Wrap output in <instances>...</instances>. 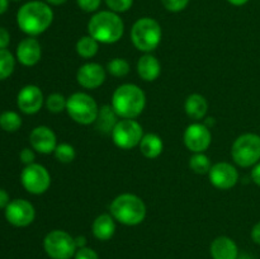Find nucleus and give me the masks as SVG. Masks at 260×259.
<instances>
[{
  "mask_svg": "<svg viewBox=\"0 0 260 259\" xmlns=\"http://www.w3.org/2000/svg\"><path fill=\"white\" fill-rule=\"evenodd\" d=\"M53 20V12L47 3L35 2L25 3L17 13L18 27L29 37L42 35L50 28Z\"/></svg>",
  "mask_w": 260,
  "mask_h": 259,
  "instance_id": "obj_1",
  "label": "nucleus"
},
{
  "mask_svg": "<svg viewBox=\"0 0 260 259\" xmlns=\"http://www.w3.org/2000/svg\"><path fill=\"white\" fill-rule=\"evenodd\" d=\"M112 107L119 118L135 119L144 112L146 95L135 84H122L112 95Z\"/></svg>",
  "mask_w": 260,
  "mask_h": 259,
  "instance_id": "obj_2",
  "label": "nucleus"
},
{
  "mask_svg": "<svg viewBox=\"0 0 260 259\" xmlns=\"http://www.w3.org/2000/svg\"><path fill=\"white\" fill-rule=\"evenodd\" d=\"M88 32L99 43L111 45L118 42L124 32L122 18L111 10L95 13L88 23Z\"/></svg>",
  "mask_w": 260,
  "mask_h": 259,
  "instance_id": "obj_3",
  "label": "nucleus"
},
{
  "mask_svg": "<svg viewBox=\"0 0 260 259\" xmlns=\"http://www.w3.org/2000/svg\"><path fill=\"white\" fill-rule=\"evenodd\" d=\"M111 215L122 225L136 226L146 217V205L144 201L132 193H122L112 201Z\"/></svg>",
  "mask_w": 260,
  "mask_h": 259,
  "instance_id": "obj_4",
  "label": "nucleus"
},
{
  "mask_svg": "<svg viewBox=\"0 0 260 259\" xmlns=\"http://www.w3.org/2000/svg\"><path fill=\"white\" fill-rule=\"evenodd\" d=\"M161 27L152 18H140L131 29V41L135 47L145 53H150L159 46L161 41Z\"/></svg>",
  "mask_w": 260,
  "mask_h": 259,
  "instance_id": "obj_5",
  "label": "nucleus"
},
{
  "mask_svg": "<svg viewBox=\"0 0 260 259\" xmlns=\"http://www.w3.org/2000/svg\"><path fill=\"white\" fill-rule=\"evenodd\" d=\"M66 112L76 123L91 124L98 117L99 107L93 96L83 91H78L68 98Z\"/></svg>",
  "mask_w": 260,
  "mask_h": 259,
  "instance_id": "obj_6",
  "label": "nucleus"
},
{
  "mask_svg": "<svg viewBox=\"0 0 260 259\" xmlns=\"http://www.w3.org/2000/svg\"><path fill=\"white\" fill-rule=\"evenodd\" d=\"M234 161L241 168L258 164L260 160V136L256 134H244L234 141L231 147Z\"/></svg>",
  "mask_w": 260,
  "mask_h": 259,
  "instance_id": "obj_7",
  "label": "nucleus"
},
{
  "mask_svg": "<svg viewBox=\"0 0 260 259\" xmlns=\"http://www.w3.org/2000/svg\"><path fill=\"white\" fill-rule=\"evenodd\" d=\"M43 248L46 254L52 259H70L75 255V238L63 230H52L45 236Z\"/></svg>",
  "mask_w": 260,
  "mask_h": 259,
  "instance_id": "obj_8",
  "label": "nucleus"
},
{
  "mask_svg": "<svg viewBox=\"0 0 260 259\" xmlns=\"http://www.w3.org/2000/svg\"><path fill=\"white\" fill-rule=\"evenodd\" d=\"M114 145L122 150H131L139 146L144 136L142 126L136 119H119L111 134Z\"/></svg>",
  "mask_w": 260,
  "mask_h": 259,
  "instance_id": "obj_9",
  "label": "nucleus"
},
{
  "mask_svg": "<svg viewBox=\"0 0 260 259\" xmlns=\"http://www.w3.org/2000/svg\"><path fill=\"white\" fill-rule=\"evenodd\" d=\"M20 182L30 195H43L51 185V175L43 165L33 163L25 165L20 174Z\"/></svg>",
  "mask_w": 260,
  "mask_h": 259,
  "instance_id": "obj_10",
  "label": "nucleus"
},
{
  "mask_svg": "<svg viewBox=\"0 0 260 259\" xmlns=\"http://www.w3.org/2000/svg\"><path fill=\"white\" fill-rule=\"evenodd\" d=\"M36 210L32 203L23 198L10 201L5 207V218L15 228H25L35 221Z\"/></svg>",
  "mask_w": 260,
  "mask_h": 259,
  "instance_id": "obj_11",
  "label": "nucleus"
},
{
  "mask_svg": "<svg viewBox=\"0 0 260 259\" xmlns=\"http://www.w3.org/2000/svg\"><path fill=\"white\" fill-rule=\"evenodd\" d=\"M184 145L192 152H205L212 141L211 130L201 122L190 123L183 135Z\"/></svg>",
  "mask_w": 260,
  "mask_h": 259,
  "instance_id": "obj_12",
  "label": "nucleus"
},
{
  "mask_svg": "<svg viewBox=\"0 0 260 259\" xmlns=\"http://www.w3.org/2000/svg\"><path fill=\"white\" fill-rule=\"evenodd\" d=\"M208 178L213 187L221 190H228L235 187L239 180L238 169L230 163H216L208 172Z\"/></svg>",
  "mask_w": 260,
  "mask_h": 259,
  "instance_id": "obj_13",
  "label": "nucleus"
},
{
  "mask_svg": "<svg viewBox=\"0 0 260 259\" xmlns=\"http://www.w3.org/2000/svg\"><path fill=\"white\" fill-rule=\"evenodd\" d=\"M18 108L25 114H35L41 111L42 106L45 104L43 93L37 85H25L20 89L17 96Z\"/></svg>",
  "mask_w": 260,
  "mask_h": 259,
  "instance_id": "obj_14",
  "label": "nucleus"
},
{
  "mask_svg": "<svg viewBox=\"0 0 260 259\" xmlns=\"http://www.w3.org/2000/svg\"><path fill=\"white\" fill-rule=\"evenodd\" d=\"M107 71L96 62H86L79 68L76 80L85 89H96L106 81Z\"/></svg>",
  "mask_w": 260,
  "mask_h": 259,
  "instance_id": "obj_15",
  "label": "nucleus"
},
{
  "mask_svg": "<svg viewBox=\"0 0 260 259\" xmlns=\"http://www.w3.org/2000/svg\"><path fill=\"white\" fill-rule=\"evenodd\" d=\"M29 142L33 150L45 155L55 151L56 146H57V139H56L55 132L47 126L35 127L29 134Z\"/></svg>",
  "mask_w": 260,
  "mask_h": 259,
  "instance_id": "obj_16",
  "label": "nucleus"
},
{
  "mask_svg": "<svg viewBox=\"0 0 260 259\" xmlns=\"http://www.w3.org/2000/svg\"><path fill=\"white\" fill-rule=\"evenodd\" d=\"M42 56V48L35 37L24 38L17 47V60L24 66H35Z\"/></svg>",
  "mask_w": 260,
  "mask_h": 259,
  "instance_id": "obj_17",
  "label": "nucleus"
},
{
  "mask_svg": "<svg viewBox=\"0 0 260 259\" xmlns=\"http://www.w3.org/2000/svg\"><path fill=\"white\" fill-rule=\"evenodd\" d=\"M211 255L213 259H238L239 249L235 241L229 236H218L211 244Z\"/></svg>",
  "mask_w": 260,
  "mask_h": 259,
  "instance_id": "obj_18",
  "label": "nucleus"
},
{
  "mask_svg": "<svg viewBox=\"0 0 260 259\" xmlns=\"http://www.w3.org/2000/svg\"><path fill=\"white\" fill-rule=\"evenodd\" d=\"M161 73V65L159 60L151 53H145L137 61V74L145 81H154Z\"/></svg>",
  "mask_w": 260,
  "mask_h": 259,
  "instance_id": "obj_19",
  "label": "nucleus"
},
{
  "mask_svg": "<svg viewBox=\"0 0 260 259\" xmlns=\"http://www.w3.org/2000/svg\"><path fill=\"white\" fill-rule=\"evenodd\" d=\"M91 231L98 240H109V239L113 238L114 233H116V220L111 213H102L94 220Z\"/></svg>",
  "mask_w": 260,
  "mask_h": 259,
  "instance_id": "obj_20",
  "label": "nucleus"
},
{
  "mask_svg": "<svg viewBox=\"0 0 260 259\" xmlns=\"http://www.w3.org/2000/svg\"><path fill=\"white\" fill-rule=\"evenodd\" d=\"M184 109L185 113L189 118L196 119V121H200V119L205 118V116L207 114L208 111V103L207 99L203 95L197 93H193L190 95H188V98L185 99L184 103Z\"/></svg>",
  "mask_w": 260,
  "mask_h": 259,
  "instance_id": "obj_21",
  "label": "nucleus"
},
{
  "mask_svg": "<svg viewBox=\"0 0 260 259\" xmlns=\"http://www.w3.org/2000/svg\"><path fill=\"white\" fill-rule=\"evenodd\" d=\"M140 151L147 159H156L160 156L164 149L161 137L157 136L156 134H146L142 136L141 142L139 145Z\"/></svg>",
  "mask_w": 260,
  "mask_h": 259,
  "instance_id": "obj_22",
  "label": "nucleus"
},
{
  "mask_svg": "<svg viewBox=\"0 0 260 259\" xmlns=\"http://www.w3.org/2000/svg\"><path fill=\"white\" fill-rule=\"evenodd\" d=\"M118 114L114 112L112 106H103L99 108L98 117L95 119V127L98 131L103 132V134H112L114 126L117 122L119 121Z\"/></svg>",
  "mask_w": 260,
  "mask_h": 259,
  "instance_id": "obj_23",
  "label": "nucleus"
},
{
  "mask_svg": "<svg viewBox=\"0 0 260 259\" xmlns=\"http://www.w3.org/2000/svg\"><path fill=\"white\" fill-rule=\"evenodd\" d=\"M76 53L83 58H91L98 53L99 42L90 35L83 36L75 45Z\"/></svg>",
  "mask_w": 260,
  "mask_h": 259,
  "instance_id": "obj_24",
  "label": "nucleus"
},
{
  "mask_svg": "<svg viewBox=\"0 0 260 259\" xmlns=\"http://www.w3.org/2000/svg\"><path fill=\"white\" fill-rule=\"evenodd\" d=\"M211 167V160L205 152H193L189 159V169L196 174H208Z\"/></svg>",
  "mask_w": 260,
  "mask_h": 259,
  "instance_id": "obj_25",
  "label": "nucleus"
},
{
  "mask_svg": "<svg viewBox=\"0 0 260 259\" xmlns=\"http://www.w3.org/2000/svg\"><path fill=\"white\" fill-rule=\"evenodd\" d=\"M22 126V118L17 112L7 111L0 114V127L7 132H15Z\"/></svg>",
  "mask_w": 260,
  "mask_h": 259,
  "instance_id": "obj_26",
  "label": "nucleus"
},
{
  "mask_svg": "<svg viewBox=\"0 0 260 259\" xmlns=\"http://www.w3.org/2000/svg\"><path fill=\"white\" fill-rule=\"evenodd\" d=\"M15 68V58L12 52L5 48L0 50V80H5L13 74Z\"/></svg>",
  "mask_w": 260,
  "mask_h": 259,
  "instance_id": "obj_27",
  "label": "nucleus"
},
{
  "mask_svg": "<svg viewBox=\"0 0 260 259\" xmlns=\"http://www.w3.org/2000/svg\"><path fill=\"white\" fill-rule=\"evenodd\" d=\"M53 155H55L57 161L62 163V164H69V163L75 160L76 151L73 145L62 142V144H57L55 151H53Z\"/></svg>",
  "mask_w": 260,
  "mask_h": 259,
  "instance_id": "obj_28",
  "label": "nucleus"
},
{
  "mask_svg": "<svg viewBox=\"0 0 260 259\" xmlns=\"http://www.w3.org/2000/svg\"><path fill=\"white\" fill-rule=\"evenodd\" d=\"M66 104H68V98L60 93H52L45 99V106L51 113H61L66 111Z\"/></svg>",
  "mask_w": 260,
  "mask_h": 259,
  "instance_id": "obj_29",
  "label": "nucleus"
},
{
  "mask_svg": "<svg viewBox=\"0 0 260 259\" xmlns=\"http://www.w3.org/2000/svg\"><path fill=\"white\" fill-rule=\"evenodd\" d=\"M107 71L114 78H124L129 73V63L124 58L116 57L107 65Z\"/></svg>",
  "mask_w": 260,
  "mask_h": 259,
  "instance_id": "obj_30",
  "label": "nucleus"
},
{
  "mask_svg": "<svg viewBox=\"0 0 260 259\" xmlns=\"http://www.w3.org/2000/svg\"><path fill=\"white\" fill-rule=\"evenodd\" d=\"M106 4L111 12L118 14V13H124L131 9L134 0H106Z\"/></svg>",
  "mask_w": 260,
  "mask_h": 259,
  "instance_id": "obj_31",
  "label": "nucleus"
},
{
  "mask_svg": "<svg viewBox=\"0 0 260 259\" xmlns=\"http://www.w3.org/2000/svg\"><path fill=\"white\" fill-rule=\"evenodd\" d=\"M162 5L167 10L172 13L182 12L189 4V0H161Z\"/></svg>",
  "mask_w": 260,
  "mask_h": 259,
  "instance_id": "obj_32",
  "label": "nucleus"
},
{
  "mask_svg": "<svg viewBox=\"0 0 260 259\" xmlns=\"http://www.w3.org/2000/svg\"><path fill=\"white\" fill-rule=\"evenodd\" d=\"M78 7L86 13H93L98 10L101 7L102 0H76Z\"/></svg>",
  "mask_w": 260,
  "mask_h": 259,
  "instance_id": "obj_33",
  "label": "nucleus"
},
{
  "mask_svg": "<svg viewBox=\"0 0 260 259\" xmlns=\"http://www.w3.org/2000/svg\"><path fill=\"white\" fill-rule=\"evenodd\" d=\"M74 256H75V259H99L95 250H93L91 248H88V246L78 249Z\"/></svg>",
  "mask_w": 260,
  "mask_h": 259,
  "instance_id": "obj_34",
  "label": "nucleus"
},
{
  "mask_svg": "<svg viewBox=\"0 0 260 259\" xmlns=\"http://www.w3.org/2000/svg\"><path fill=\"white\" fill-rule=\"evenodd\" d=\"M19 157H20V161H22L23 164L29 165V164H33V163H35L36 154L32 149H29V147H25V149H23L22 151H20Z\"/></svg>",
  "mask_w": 260,
  "mask_h": 259,
  "instance_id": "obj_35",
  "label": "nucleus"
},
{
  "mask_svg": "<svg viewBox=\"0 0 260 259\" xmlns=\"http://www.w3.org/2000/svg\"><path fill=\"white\" fill-rule=\"evenodd\" d=\"M10 42V35L5 28L0 27V50H5Z\"/></svg>",
  "mask_w": 260,
  "mask_h": 259,
  "instance_id": "obj_36",
  "label": "nucleus"
},
{
  "mask_svg": "<svg viewBox=\"0 0 260 259\" xmlns=\"http://www.w3.org/2000/svg\"><path fill=\"white\" fill-rule=\"evenodd\" d=\"M10 200H9V195L5 189L0 188V210L2 208H5L8 205H9Z\"/></svg>",
  "mask_w": 260,
  "mask_h": 259,
  "instance_id": "obj_37",
  "label": "nucleus"
},
{
  "mask_svg": "<svg viewBox=\"0 0 260 259\" xmlns=\"http://www.w3.org/2000/svg\"><path fill=\"white\" fill-rule=\"evenodd\" d=\"M251 179H253V182L255 183L256 185L260 187V163L254 165L253 170H251Z\"/></svg>",
  "mask_w": 260,
  "mask_h": 259,
  "instance_id": "obj_38",
  "label": "nucleus"
},
{
  "mask_svg": "<svg viewBox=\"0 0 260 259\" xmlns=\"http://www.w3.org/2000/svg\"><path fill=\"white\" fill-rule=\"evenodd\" d=\"M251 239H253L254 243L260 245V221L251 229Z\"/></svg>",
  "mask_w": 260,
  "mask_h": 259,
  "instance_id": "obj_39",
  "label": "nucleus"
},
{
  "mask_svg": "<svg viewBox=\"0 0 260 259\" xmlns=\"http://www.w3.org/2000/svg\"><path fill=\"white\" fill-rule=\"evenodd\" d=\"M75 244H76V248L78 249L86 246L85 236H78V238H75Z\"/></svg>",
  "mask_w": 260,
  "mask_h": 259,
  "instance_id": "obj_40",
  "label": "nucleus"
},
{
  "mask_svg": "<svg viewBox=\"0 0 260 259\" xmlns=\"http://www.w3.org/2000/svg\"><path fill=\"white\" fill-rule=\"evenodd\" d=\"M9 7V0H0V15L4 14Z\"/></svg>",
  "mask_w": 260,
  "mask_h": 259,
  "instance_id": "obj_41",
  "label": "nucleus"
},
{
  "mask_svg": "<svg viewBox=\"0 0 260 259\" xmlns=\"http://www.w3.org/2000/svg\"><path fill=\"white\" fill-rule=\"evenodd\" d=\"M228 2L235 7H241V5H245L249 0H228Z\"/></svg>",
  "mask_w": 260,
  "mask_h": 259,
  "instance_id": "obj_42",
  "label": "nucleus"
},
{
  "mask_svg": "<svg viewBox=\"0 0 260 259\" xmlns=\"http://www.w3.org/2000/svg\"><path fill=\"white\" fill-rule=\"evenodd\" d=\"M66 2H68V0H46V3H47L48 5H62L65 4Z\"/></svg>",
  "mask_w": 260,
  "mask_h": 259,
  "instance_id": "obj_43",
  "label": "nucleus"
},
{
  "mask_svg": "<svg viewBox=\"0 0 260 259\" xmlns=\"http://www.w3.org/2000/svg\"><path fill=\"white\" fill-rule=\"evenodd\" d=\"M203 123H205L206 126H207L208 128L211 130V124H212V126H213V124H215V118H212V117H208L207 121H205V122H203Z\"/></svg>",
  "mask_w": 260,
  "mask_h": 259,
  "instance_id": "obj_44",
  "label": "nucleus"
}]
</instances>
